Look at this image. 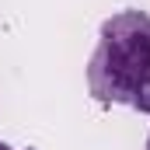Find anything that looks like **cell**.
I'll return each instance as SVG.
<instances>
[{
    "mask_svg": "<svg viewBox=\"0 0 150 150\" xmlns=\"http://www.w3.org/2000/svg\"><path fill=\"white\" fill-rule=\"evenodd\" d=\"M87 91L101 105H126L150 115V14L119 11L101 21L98 49L87 63Z\"/></svg>",
    "mask_w": 150,
    "mask_h": 150,
    "instance_id": "1",
    "label": "cell"
},
{
    "mask_svg": "<svg viewBox=\"0 0 150 150\" xmlns=\"http://www.w3.org/2000/svg\"><path fill=\"white\" fill-rule=\"evenodd\" d=\"M0 150H14V147H7V143H0Z\"/></svg>",
    "mask_w": 150,
    "mask_h": 150,
    "instance_id": "2",
    "label": "cell"
},
{
    "mask_svg": "<svg viewBox=\"0 0 150 150\" xmlns=\"http://www.w3.org/2000/svg\"><path fill=\"white\" fill-rule=\"evenodd\" d=\"M147 150H150V136H147Z\"/></svg>",
    "mask_w": 150,
    "mask_h": 150,
    "instance_id": "3",
    "label": "cell"
}]
</instances>
